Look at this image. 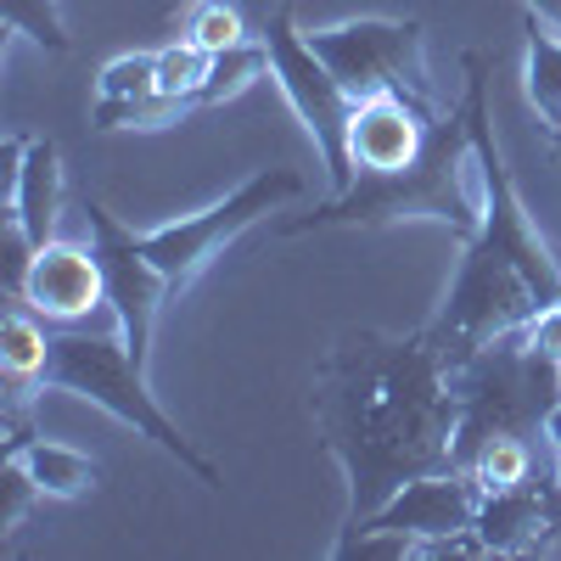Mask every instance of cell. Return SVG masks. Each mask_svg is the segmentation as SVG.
Instances as JSON below:
<instances>
[{
    "label": "cell",
    "instance_id": "cell-29",
    "mask_svg": "<svg viewBox=\"0 0 561 561\" xmlns=\"http://www.w3.org/2000/svg\"><path fill=\"white\" fill-rule=\"evenodd\" d=\"M556 309H561V293H556Z\"/></svg>",
    "mask_w": 561,
    "mask_h": 561
},
{
    "label": "cell",
    "instance_id": "cell-6",
    "mask_svg": "<svg viewBox=\"0 0 561 561\" xmlns=\"http://www.w3.org/2000/svg\"><path fill=\"white\" fill-rule=\"evenodd\" d=\"M264 45H270V73L280 79V90H287L298 124L309 129L314 152H320V163H325V180H332V192H348V185H354V163H348L354 96L337 84V73L314 57L309 34L298 28V18H293L287 7L270 18Z\"/></svg>",
    "mask_w": 561,
    "mask_h": 561
},
{
    "label": "cell",
    "instance_id": "cell-13",
    "mask_svg": "<svg viewBox=\"0 0 561 561\" xmlns=\"http://www.w3.org/2000/svg\"><path fill=\"white\" fill-rule=\"evenodd\" d=\"M7 214L28 230L34 248L57 242V219H62V152H57L51 135H28V152H23V169H18V192H12Z\"/></svg>",
    "mask_w": 561,
    "mask_h": 561
},
{
    "label": "cell",
    "instance_id": "cell-4",
    "mask_svg": "<svg viewBox=\"0 0 561 561\" xmlns=\"http://www.w3.org/2000/svg\"><path fill=\"white\" fill-rule=\"evenodd\" d=\"M39 388H62V393H79L90 404H102L113 421L135 427L140 438H152L169 460H180L197 483H208V489L225 483L219 466L163 415V404L147 388V365L129 354L124 337H107V332H62V337H51V359H45Z\"/></svg>",
    "mask_w": 561,
    "mask_h": 561
},
{
    "label": "cell",
    "instance_id": "cell-7",
    "mask_svg": "<svg viewBox=\"0 0 561 561\" xmlns=\"http://www.w3.org/2000/svg\"><path fill=\"white\" fill-rule=\"evenodd\" d=\"M304 197V174L298 169H259L253 180H242L225 203L192 214V219H174V225H158V230H140L147 242V259L158 264V275L169 287H185L219 248H230L248 225L270 219L275 208H287Z\"/></svg>",
    "mask_w": 561,
    "mask_h": 561
},
{
    "label": "cell",
    "instance_id": "cell-5",
    "mask_svg": "<svg viewBox=\"0 0 561 561\" xmlns=\"http://www.w3.org/2000/svg\"><path fill=\"white\" fill-rule=\"evenodd\" d=\"M309 45L354 102L365 96L438 102L433 73H427V28H421V18H354V23L314 28Z\"/></svg>",
    "mask_w": 561,
    "mask_h": 561
},
{
    "label": "cell",
    "instance_id": "cell-18",
    "mask_svg": "<svg viewBox=\"0 0 561 561\" xmlns=\"http://www.w3.org/2000/svg\"><path fill=\"white\" fill-rule=\"evenodd\" d=\"M466 478L478 483V494H500V489H517L534 478V449L528 438H494L483 444L472 460H466Z\"/></svg>",
    "mask_w": 561,
    "mask_h": 561
},
{
    "label": "cell",
    "instance_id": "cell-17",
    "mask_svg": "<svg viewBox=\"0 0 561 561\" xmlns=\"http://www.w3.org/2000/svg\"><path fill=\"white\" fill-rule=\"evenodd\" d=\"M270 73V45L259 39H242V45H230V51H219L214 57V68H208V79L197 84V96H192V107H219V102H230V96H242V90L253 84V79H264Z\"/></svg>",
    "mask_w": 561,
    "mask_h": 561
},
{
    "label": "cell",
    "instance_id": "cell-15",
    "mask_svg": "<svg viewBox=\"0 0 561 561\" xmlns=\"http://www.w3.org/2000/svg\"><path fill=\"white\" fill-rule=\"evenodd\" d=\"M45 359H51V337H45V325L34 309H12L0 320V365H7V382L12 393L34 388L45 377Z\"/></svg>",
    "mask_w": 561,
    "mask_h": 561
},
{
    "label": "cell",
    "instance_id": "cell-20",
    "mask_svg": "<svg viewBox=\"0 0 561 561\" xmlns=\"http://www.w3.org/2000/svg\"><path fill=\"white\" fill-rule=\"evenodd\" d=\"M208 68H214V51H203V45L185 34V39H174V45H163V51H158V90L192 102L197 84L208 79Z\"/></svg>",
    "mask_w": 561,
    "mask_h": 561
},
{
    "label": "cell",
    "instance_id": "cell-24",
    "mask_svg": "<svg viewBox=\"0 0 561 561\" xmlns=\"http://www.w3.org/2000/svg\"><path fill=\"white\" fill-rule=\"evenodd\" d=\"M523 337H528L545 359H556V365H561V309L550 304L539 320H528V332H523Z\"/></svg>",
    "mask_w": 561,
    "mask_h": 561
},
{
    "label": "cell",
    "instance_id": "cell-2",
    "mask_svg": "<svg viewBox=\"0 0 561 561\" xmlns=\"http://www.w3.org/2000/svg\"><path fill=\"white\" fill-rule=\"evenodd\" d=\"M489 208V180H483V158L472 147L466 113L449 107L427 140V152L404 169L388 174H354L348 192H337L325 208L287 219L280 230L304 237V230H382V225H404V219H433L444 230H455L460 242L478 237Z\"/></svg>",
    "mask_w": 561,
    "mask_h": 561
},
{
    "label": "cell",
    "instance_id": "cell-10",
    "mask_svg": "<svg viewBox=\"0 0 561 561\" xmlns=\"http://www.w3.org/2000/svg\"><path fill=\"white\" fill-rule=\"evenodd\" d=\"M449 107L427 102V96H365L354 102V124H348V163L354 174H388L404 169L427 152V140L438 129Z\"/></svg>",
    "mask_w": 561,
    "mask_h": 561
},
{
    "label": "cell",
    "instance_id": "cell-9",
    "mask_svg": "<svg viewBox=\"0 0 561 561\" xmlns=\"http://www.w3.org/2000/svg\"><path fill=\"white\" fill-rule=\"evenodd\" d=\"M478 505H483V494H478V483L466 478L460 466H449V472H427V478L404 483L382 511H370L365 523L343 528L332 550H343L359 534H404L415 545H466V550H478V539H472Z\"/></svg>",
    "mask_w": 561,
    "mask_h": 561
},
{
    "label": "cell",
    "instance_id": "cell-12",
    "mask_svg": "<svg viewBox=\"0 0 561 561\" xmlns=\"http://www.w3.org/2000/svg\"><path fill=\"white\" fill-rule=\"evenodd\" d=\"M107 304V280L90 248L73 242H45L34 253L28 287H23V309H34L39 320H84L90 309Z\"/></svg>",
    "mask_w": 561,
    "mask_h": 561
},
{
    "label": "cell",
    "instance_id": "cell-21",
    "mask_svg": "<svg viewBox=\"0 0 561 561\" xmlns=\"http://www.w3.org/2000/svg\"><path fill=\"white\" fill-rule=\"evenodd\" d=\"M39 494H45V489L34 483L28 460H23V455H0V539H12V534L23 528L28 505H34Z\"/></svg>",
    "mask_w": 561,
    "mask_h": 561
},
{
    "label": "cell",
    "instance_id": "cell-14",
    "mask_svg": "<svg viewBox=\"0 0 561 561\" xmlns=\"http://www.w3.org/2000/svg\"><path fill=\"white\" fill-rule=\"evenodd\" d=\"M23 460H28L34 483L51 494V500H84L90 489L102 483V466H96V460L79 455V449H68V444H51V438H34V444L23 449Z\"/></svg>",
    "mask_w": 561,
    "mask_h": 561
},
{
    "label": "cell",
    "instance_id": "cell-8",
    "mask_svg": "<svg viewBox=\"0 0 561 561\" xmlns=\"http://www.w3.org/2000/svg\"><path fill=\"white\" fill-rule=\"evenodd\" d=\"M84 225H90V253H96L102 280H107L113 325H118V337L129 343V354L147 365L152 332H158V309H163V298L174 287L158 275V264L147 259V242H140L124 219H113L102 203H84Z\"/></svg>",
    "mask_w": 561,
    "mask_h": 561
},
{
    "label": "cell",
    "instance_id": "cell-19",
    "mask_svg": "<svg viewBox=\"0 0 561 561\" xmlns=\"http://www.w3.org/2000/svg\"><path fill=\"white\" fill-rule=\"evenodd\" d=\"M0 18H7L12 34L34 39L39 51H51V57H68L73 51V39L62 28V12H57V0H0Z\"/></svg>",
    "mask_w": 561,
    "mask_h": 561
},
{
    "label": "cell",
    "instance_id": "cell-30",
    "mask_svg": "<svg viewBox=\"0 0 561 561\" xmlns=\"http://www.w3.org/2000/svg\"><path fill=\"white\" fill-rule=\"evenodd\" d=\"M556 152H561V147H556Z\"/></svg>",
    "mask_w": 561,
    "mask_h": 561
},
{
    "label": "cell",
    "instance_id": "cell-25",
    "mask_svg": "<svg viewBox=\"0 0 561 561\" xmlns=\"http://www.w3.org/2000/svg\"><path fill=\"white\" fill-rule=\"evenodd\" d=\"M523 7H528V18H539V23H550L561 34V0H523Z\"/></svg>",
    "mask_w": 561,
    "mask_h": 561
},
{
    "label": "cell",
    "instance_id": "cell-1",
    "mask_svg": "<svg viewBox=\"0 0 561 561\" xmlns=\"http://www.w3.org/2000/svg\"><path fill=\"white\" fill-rule=\"evenodd\" d=\"M314 433L348 478L343 528L382 511L404 483L455 466L460 393L449 354L427 325L393 332H343L314 365Z\"/></svg>",
    "mask_w": 561,
    "mask_h": 561
},
{
    "label": "cell",
    "instance_id": "cell-3",
    "mask_svg": "<svg viewBox=\"0 0 561 561\" xmlns=\"http://www.w3.org/2000/svg\"><path fill=\"white\" fill-rule=\"evenodd\" d=\"M449 377L460 393V421H455V466L460 472L494 438L545 433V415L561 399V365L545 359L523 332L466 354L460 365H449Z\"/></svg>",
    "mask_w": 561,
    "mask_h": 561
},
{
    "label": "cell",
    "instance_id": "cell-22",
    "mask_svg": "<svg viewBox=\"0 0 561 561\" xmlns=\"http://www.w3.org/2000/svg\"><path fill=\"white\" fill-rule=\"evenodd\" d=\"M158 90V51H135V57H118L102 68L96 79V96H113V102H129V96H152Z\"/></svg>",
    "mask_w": 561,
    "mask_h": 561
},
{
    "label": "cell",
    "instance_id": "cell-11",
    "mask_svg": "<svg viewBox=\"0 0 561 561\" xmlns=\"http://www.w3.org/2000/svg\"><path fill=\"white\" fill-rule=\"evenodd\" d=\"M472 539L478 550H494V556H528V550L561 545V483L528 478L517 489L483 494Z\"/></svg>",
    "mask_w": 561,
    "mask_h": 561
},
{
    "label": "cell",
    "instance_id": "cell-26",
    "mask_svg": "<svg viewBox=\"0 0 561 561\" xmlns=\"http://www.w3.org/2000/svg\"><path fill=\"white\" fill-rule=\"evenodd\" d=\"M545 438L561 449V399H556V404H550V415H545Z\"/></svg>",
    "mask_w": 561,
    "mask_h": 561
},
{
    "label": "cell",
    "instance_id": "cell-16",
    "mask_svg": "<svg viewBox=\"0 0 561 561\" xmlns=\"http://www.w3.org/2000/svg\"><path fill=\"white\" fill-rule=\"evenodd\" d=\"M528 102L539 107V118L550 124V135L561 129V34L539 18H528Z\"/></svg>",
    "mask_w": 561,
    "mask_h": 561
},
{
    "label": "cell",
    "instance_id": "cell-23",
    "mask_svg": "<svg viewBox=\"0 0 561 561\" xmlns=\"http://www.w3.org/2000/svg\"><path fill=\"white\" fill-rule=\"evenodd\" d=\"M185 34H192L203 51H230V45H242L248 34H242V18H237V7H225V0H197L192 7V23H185Z\"/></svg>",
    "mask_w": 561,
    "mask_h": 561
},
{
    "label": "cell",
    "instance_id": "cell-27",
    "mask_svg": "<svg viewBox=\"0 0 561 561\" xmlns=\"http://www.w3.org/2000/svg\"><path fill=\"white\" fill-rule=\"evenodd\" d=\"M556 483H561V449H556Z\"/></svg>",
    "mask_w": 561,
    "mask_h": 561
},
{
    "label": "cell",
    "instance_id": "cell-28",
    "mask_svg": "<svg viewBox=\"0 0 561 561\" xmlns=\"http://www.w3.org/2000/svg\"><path fill=\"white\" fill-rule=\"evenodd\" d=\"M556 147H561V129H556Z\"/></svg>",
    "mask_w": 561,
    "mask_h": 561
}]
</instances>
